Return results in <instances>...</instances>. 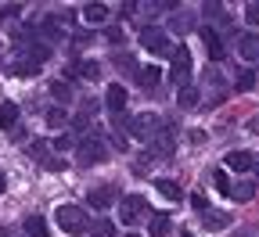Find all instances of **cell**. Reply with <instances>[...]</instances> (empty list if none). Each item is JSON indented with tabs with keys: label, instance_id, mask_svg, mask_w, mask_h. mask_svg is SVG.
Segmentation results:
<instances>
[{
	"label": "cell",
	"instance_id": "1",
	"mask_svg": "<svg viewBox=\"0 0 259 237\" xmlns=\"http://www.w3.org/2000/svg\"><path fill=\"white\" fill-rule=\"evenodd\" d=\"M137 40H141V47H144V51H151L155 58H173L169 36H166V29H162V25H141Z\"/></svg>",
	"mask_w": 259,
	"mask_h": 237
},
{
	"label": "cell",
	"instance_id": "2",
	"mask_svg": "<svg viewBox=\"0 0 259 237\" xmlns=\"http://www.w3.org/2000/svg\"><path fill=\"white\" fill-rule=\"evenodd\" d=\"M54 223H58L65 233H72V237H79V233H87V230H90V219H87V212H83L79 205H58Z\"/></svg>",
	"mask_w": 259,
	"mask_h": 237
},
{
	"label": "cell",
	"instance_id": "3",
	"mask_svg": "<svg viewBox=\"0 0 259 237\" xmlns=\"http://www.w3.org/2000/svg\"><path fill=\"white\" fill-rule=\"evenodd\" d=\"M105 158H108V144L97 137V133L79 137V144H76V162L79 165H97V162H105Z\"/></svg>",
	"mask_w": 259,
	"mask_h": 237
},
{
	"label": "cell",
	"instance_id": "4",
	"mask_svg": "<svg viewBox=\"0 0 259 237\" xmlns=\"http://www.w3.org/2000/svg\"><path fill=\"white\" fill-rule=\"evenodd\" d=\"M151 216V205H148V198L141 194H126L122 198V205H119V223H141Z\"/></svg>",
	"mask_w": 259,
	"mask_h": 237
},
{
	"label": "cell",
	"instance_id": "5",
	"mask_svg": "<svg viewBox=\"0 0 259 237\" xmlns=\"http://www.w3.org/2000/svg\"><path fill=\"white\" fill-rule=\"evenodd\" d=\"M187 76H191V51L187 47H173V58H169V83H177L180 90L187 86Z\"/></svg>",
	"mask_w": 259,
	"mask_h": 237
},
{
	"label": "cell",
	"instance_id": "6",
	"mask_svg": "<svg viewBox=\"0 0 259 237\" xmlns=\"http://www.w3.org/2000/svg\"><path fill=\"white\" fill-rule=\"evenodd\" d=\"M130 133H134L141 144H151L158 133H162V119L158 115H137L134 122H130Z\"/></svg>",
	"mask_w": 259,
	"mask_h": 237
},
{
	"label": "cell",
	"instance_id": "7",
	"mask_svg": "<svg viewBox=\"0 0 259 237\" xmlns=\"http://www.w3.org/2000/svg\"><path fill=\"white\" fill-rule=\"evenodd\" d=\"M115 194H119V191H115L112 183H101V187H94V191L87 194V205H90V209H108L112 201H115Z\"/></svg>",
	"mask_w": 259,
	"mask_h": 237
},
{
	"label": "cell",
	"instance_id": "8",
	"mask_svg": "<svg viewBox=\"0 0 259 237\" xmlns=\"http://www.w3.org/2000/svg\"><path fill=\"white\" fill-rule=\"evenodd\" d=\"M202 43H205V51H209V58L212 61H223V36H220V32L212 29V25H202Z\"/></svg>",
	"mask_w": 259,
	"mask_h": 237
},
{
	"label": "cell",
	"instance_id": "9",
	"mask_svg": "<svg viewBox=\"0 0 259 237\" xmlns=\"http://www.w3.org/2000/svg\"><path fill=\"white\" fill-rule=\"evenodd\" d=\"M105 108H108L112 115H122V108H126V86H122V83H108Z\"/></svg>",
	"mask_w": 259,
	"mask_h": 237
},
{
	"label": "cell",
	"instance_id": "10",
	"mask_svg": "<svg viewBox=\"0 0 259 237\" xmlns=\"http://www.w3.org/2000/svg\"><path fill=\"white\" fill-rule=\"evenodd\" d=\"M238 54L245 61H259V36H255V32H245V36L238 40Z\"/></svg>",
	"mask_w": 259,
	"mask_h": 237
},
{
	"label": "cell",
	"instance_id": "11",
	"mask_svg": "<svg viewBox=\"0 0 259 237\" xmlns=\"http://www.w3.org/2000/svg\"><path fill=\"white\" fill-rule=\"evenodd\" d=\"M223 165H231L234 173H248V169L255 165V158H252L248 151H231V155L223 158Z\"/></svg>",
	"mask_w": 259,
	"mask_h": 237
},
{
	"label": "cell",
	"instance_id": "12",
	"mask_svg": "<svg viewBox=\"0 0 259 237\" xmlns=\"http://www.w3.org/2000/svg\"><path fill=\"white\" fill-rule=\"evenodd\" d=\"M173 151H177V144H173L169 133H158L151 140V155H158V158H173Z\"/></svg>",
	"mask_w": 259,
	"mask_h": 237
},
{
	"label": "cell",
	"instance_id": "13",
	"mask_svg": "<svg viewBox=\"0 0 259 237\" xmlns=\"http://www.w3.org/2000/svg\"><path fill=\"white\" fill-rule=\"evenodd\" d=\"M83 22L87 25H105L108 22V8L105 4H87L83 8Z\"/></svg>",
	"mask_w": 259,
	"mask_h": 237
},
{
	"label": "cell",
	"instance_id": "14",
	"mask_svg": "<svg viewBox=\"0 0 259 237\" xmlns=\"http://www.w3.org/2000/svg\"><path fill=\"white\" fill-rule=\"evenodd\" d=\"M22 226H25V237H51V226L44 216H29Z\"/></svg>",
	"mask_w": 259,
	"mask_h": 237
},
{
	"label": "cell",
	"instance_id": "15",
	"mask_svg": "<svg viewBox=\"0 0 259 237\" xmlns=\"http://www.w3.org/2000/svg\"><path fill=\"white\" fill-rule=\"evenodd\" d=\"M69 76H83V79H101V65H97V61H76L72 69H69Z\"/></svg>",
	"mask_w": 259,
	"mask_h": 237
},
{
	"label": "cell",
	"instance_id": "16",
	"mask_svg": "<svg viewBox=\"0 0 259 237\" xmlns=\"http://www.w3.org/2000/svg\"><path fill=\"white\" fill-rule=\"evenodd\" d=\"M155 191L166 198V201H180V198H184V191H180L173 180H166V176H158V180H155Z\"/></svg>",
	"mask_w": 259,
	"mask_h": 237
},
{
	"label": "cell",
	"instance_id": "17",
	"mask_svg": "<svg viewBox=\"0 0 259 237\" xmlns=\"http://www.w3.org/2000/svg\"><path fill=\"white\" fill-rule=\"evenodd\" d=\"M202 223H205L209 230H223L227 223H231V212H216V209H209V212H202Z\"/></svg>",
	"mask_w": 259,
	"mask_h": 237
},
{
	"label": "cell",
	"instance_id": "18",
	"mask_svg": "<svg viewBox=\"0 0 259 237\" xmlns=\"http://www.w3.org/2000/svg\"><path fill=\"white\" fill-rule=\"evenodd\" d=\"M0 126H4V129H15L18 126V105H11V101L0 105Z\"/></svg>",
	"mask_w": 259,
	"mask_h": 237
},
{
	"label": "cell",
	"instance_id": "19",
	"mask_svg": "<svg viewBox=\"0 0 259 237\" xmlns=\"http://www.w3.org/2000/svg\"><path fill=\"white\" fill-rule=\"evenodd\" d=\"M173 230V219L169 216H151V226H148V237H166Z\"/></svg>",
	"mask_w": 259,
	"mask_h": 237
},
{
	"label": "cell",
	"instance_id": "20",
	"mask_svg": "<svg viewBox=\"0 0 259 237\" xmlns=\"http://www.w3.org/2000/svg\"><path fill=\"white\" fill-rule=\"evenodd\" d=\"M11 72H15V76H36V72H40V61H32V58H18V61L11 65Z\"/></svg>",
	"mask_w": 259,
	"mask_h": 237
},
{
	"label": "cell",
	"instance_id": "21",
	"mask_svg": "<svg viewBox=\"0 0 259 237\" xmlns=\"http://www.w3.org/2000/svg\"><path fill=\"white\" fill-rule=\"evenodd\" d=\"M137 76H141V86H144V90H155V83L162 79V72L155 69V65H148V69H137Z\"/></svg>",
	"mask_w": 259,
	"mask_h": 237
},
{
	"label": "cell",
	"instance_id": "22",
	"mask_svg": "<svg viewBox=\"0 0 259 237\" xmlns=\"http://www.w3.org/2000/svg\"><path fill=\"white\" fill-rule=\"evenodd\" d=\"M51 97L61 101V105H69V101H72V86L65 83V79H58V83H51Z\"/></svg>",
	"mask_w": 259,
	"mask_h": 237
},
{
	"label": "cell",
	"instance_id": "23",
	"mask_svg": "<svg viewBox=\"0 0 259 237\" xmlns=\"http://www.w3.org/2000/svg\"><path fill=\"white\" fill-rule=\"evenodd\" d=\"M252 194H255V183L252 180H241V183H234V201H252Z\"/></svg>",
	"mask_w": 259,
	"mask_h": 237
},
{
	"label": "cell",
	"instance_id": "24",
	"mask_svg": "<svg viewBox=\"0 0 259 237\" xmlns=\"http://www.w3.org/2000/svg\"><path fill=\"white\" fill-rule=\"evenodd\" d=\"M90 233H94V237H115V223H108V219H94V223H90Z\"/></svg>",
	"mask_w": 259,
	"mask_h": 237
},
{
	"label": "cell",
	"instance_id": "25",
	"mask_svg": "<svg viewBox=\"0 0 259 237\" xmlns=\"http://www.w3.org/2000/svg\"><path fill=\"white\" fill-rule=\"evenodd\" d=\"M40 32H44V40H51V43L61 40V29L54 25V18H44V22H40Z\"/></svg>",
	"mask_w": 259,
	"mask_h": 237
},
{
	"label": "cell",
	"instance_id": "26",
	"mask_svg": "<svg viewBox=\"0 0 259 237\" xmlns=\"http://www.w3.org/2000/svg\"><path fill=\"white\" fill-rule=\"evenodd\" d=\"M198 101H202V97H198V90H194V86H184V90H180V108H198Z\"/></svg>",
	"mask_w": 259,
	"mask_h": 237
},
{
	"label": "cell",
	"instance_id": "27",
	"mask_svg": "<svg viewBox=\"0 0 259 237\" xmlns=\"http://www.w3.org/2000/svg\"><path fill=\"white\" fill-rule=\"evenodd\" d=\"M212 183H216V191H220V194H234V183H231V176H227L223 169L212 176Z\"/></svg>",
	"mask_w": 259,
	"mask_h": 237
},
{
	"label": "cell",
	"instance_id": "28",
	"mask_svg": "<svg viewBox=\"0 0 259 237\" xmlns=\"http://www.w3.org/2000/svg\"><path fill=\"white\" fill-rule=\"evenodd\" d=\"M65 119H69V115H65V108H51V112L44 115L47 126H65Z\"/></svg>",
	"mask_w": 259,
	"mask_h": 237
},
{
	"label": "cell",
	"instance_id": "29",
	"mask_svg": "<svg viewBox=\"0 0 259 237\" xmlns=\"http://www.w3.org/2000/svg\"><path fill=\"white\" fill-rule=\"evenodd\" d=\"M29 155L40 158V162H47V158H51V155H47V140H32V144H29Z\"/></svg>",
	"mask_w": 259,
	"mask_h": 237
},
{
	"label": "cell",
	"instance_id": "30",
	"mask_svg": "<svg viewBox=\"0 0 259 237\" xmlns=\"http://www.w3.org/2000/svg\"><path fill=\"white\" fill-rule=\"evenodd\" d=\"M18 15H22V4H4V8H0V22H11Z\"/></svg>",
	"mask_w": 259,
	"mask_h": 237
},
{
	"label": "cell",
	"instance_id": "31",
	"mask_svg": "<svg viewBox=\"0 0 259 237\" xmlns=\"http://www.w3.org/2000/svg\"><path fill=\"white\" fill-rule=\"evenodd\" d=\"M234 86H238V90H241V93H245V90H252V86H255V72H241V76H238V83H234Z\"/></svg>",
	"mask_w": 259,
	"mask_h": 237
},
{
	"label": "cell",
	"instance_id": "32",
	"mask_svg": "<svg viewBox=\"0 0 259 237\" xmlns=\"http://www.w3.org/2000/svg\"><path fill=\"white\" fill-rule=\"evenodd\" d=\"M44 169H47V173H61V169H69V165H65V158H47V162H40Z\"/></svg>",
	"mask_w": 259,
	"mask_h": 237
},
{
	"label": "cell",
	"instance_id": "33",
	"mask_svg": "<svg viewBox=\"0 0 259 237\" xmlns=\"http://www.w3.org/2000/svg\"><path fill=\"white\" fill-rule=\"evenodd\" d=\"M191 205H194V212H209V201L202 194H191Z\"/></svg>",
	"mask_w": 259,
	"mask_h": 237
},
{
	"label": "cell",
	"instance_id": "34",
	"mask_svg": "<svg viewBox=\"0 0 259 237\" xmlns=\"http://www.w3.org/2000/svg\"><path fill=\"white\" fill-rule=\"evenodd\" d=\"M205 15H209V18H223V22H227V11H223L220 4H205Z\"/></svg>",
	"mask_w": 259,
	"mask_h": 237
},
{
	"label": "cell",
	"instance_id": "35",
	"mask_svg": "<svg viewBox=\"0 0 259 237\" xmlns=\"http://www.w3.org/2000/svg\"><path fill=\"white\" fill-rule=\"evenodd\" d=\"M105 40H108V43H122V32H119L115 25H108V29H105Z\"/></svg>",
	"mask_w": 259,
	"mask_h": 237
},
{
	"label": "cell",
	"instance_id": "36",
	"mask_svg": "<svg viewBox=\"0 0 259 237\" xmlns=\"http://www.w3.org/2000/svg\"><path fill=\"white\" fill-rule=\"evenodd\" d=\"M245 18H248L252 25H259V4H248V8H245Z\"/></svg>",
	"mask_w": 259,
	"mask_h": 237
},
{
	"label": "cell",
	"instance_id": "37",
	"mask_svg": "<svg viewBox=\"0 0 259 237\" xmlns=\"http://www.w3.org/2000/svg\"><path fill=\"white\" fill-rule=\"evenodd\" d=\"M191 29V18H173V32H187Z\"/></svg>",
	"mask_w": 259,
	"mask_h": 237
},
{
	"label": "cell",
	"instance_id": "38",
	"mask_svg": "<svg viewBox=\"0 0 259 237\" xmlns=\"http://www.w3.org/2000/svg\"><path fill=\"white\" fill-rule=\"evenodd\" d=\"M54 148H58V151H69V148H72V137H54Z\"/></svg>",
	"mask_w": 259,
	"mask_h": 237
},
{
	"label": "cell",
	"instance_id": "39",
	"mask_svg": "<svg viewBox=\"0 0 259 237\" xmlns=\"http://www.w3.org/2000/svg\"><path fill=\"white\" fill-rule=\"evenodd\" d=\"M205 140H209L205 129H194V133H191V144H205Z\"/></svg>",
	"mask_w": 259,
	"mask_h": 237
},
{
	"label": "cell",
	"instance_id": "40",
	"mask_svg": "<svg viewBox=\"0 0 259 237\" xmlns=\"http://www.w3.org/2000/svg\"><path fill=\"white\" fill-rule=\"evenodd\" d=\"M112 140H115V148H119V151H126V148H130V144H126V137H122V133H112Z\"/></svg>",
	"mask_w": 259,
	"mask_h": 237
},
{
	"label": "cell",
	"instance_id": "41",
	"mask_svg": "<svg viewBox=\"0 0 259 237\" xmlns=\"http://www.w3.org/2000/svg\"><path fill=\"white\" fill-rule=\"evenodd\" d=\"M4 187H8V180H4V173H0V194H4Z\"/></svg>",
	"mask_w": 259,
	"mask_h": 237
},
{
	"label": "cell",
	"instance_id": "42",
	"mask_svg": "<svg viewBox=\"0 0 259 237\" xmlns=\"http://www.w3.org/2000/svg\"><path fill=\"white\" fill-rule=\"evenodd\" d=\"M126 237H141V233H126Z\"/></svg>",
	"mask_w": 259,
	"mask_h": 237
},
{
	"label": "cell",
	"instance_id": "43",
	"mask_svg": "<svg viewBox=\"0 0 259 237\" xmlns=\"http://www.w3.org/2000/svg\"><path fill=\"white\" fill-rule=\"evenodd\" d=\"M255 173H259V162H255Z\"/></svg>",
	"mask_w": 259,
	"mask_h": 237
},
{
	"label": "cell",
	"instance_id": "44",
	"mask_svg": "<svg viewBox=\"0 0 259 237\" xmlns=\"http://www.w3.org/2000/svg\"><path fill=\"white\" fill-rule=\"evenodd\" d=\"M0 54H4V47H0Z\"/></svg>",
	"mask_w": 259,
	"mask_h": 237
}]
</instances>
